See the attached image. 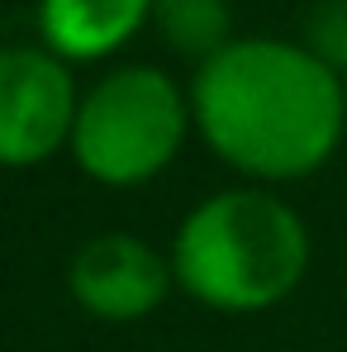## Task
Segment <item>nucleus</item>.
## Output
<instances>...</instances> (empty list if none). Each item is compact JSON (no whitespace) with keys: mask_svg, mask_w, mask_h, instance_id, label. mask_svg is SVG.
Here are the masks:
<instances>
[{"mask_svg":"<svg viewBox=\"0 0 347 352\" xmlns=\"http://www.w3.org/2000/svg\"><path fill=\"white\" fill-rule=\"evenodd\" d=\"M304 48H314L328 67L347 72V0H324L309 14V38Z\"/></svg>","mask_w":347,"mask_h":352,"instance_id":"6e6552de","label":"nucleus"},{"mask_svg":"<svg viewBox=\"0 0 347 352\" xmlns=\"http://www.w3.org/2000/svg\"><path fill=\"white\" fill-rule=\"evenodd\" d=\"M143 24H153V0H38V38L67 67L115 58Z\"/></svg>","mask_w":347,"mask_h":352,"instance_id":"423d86ee","label":"nucleus"},{"mask_svg":"<svg viewBox=\"0 0 347 352\" xmlns=\"http://www.w3.org/2000/svg\"><path fill=\"white\" fill-rule=\"evenodd\" d=\"M181 295L214 314H262L300 291L314 243L304 214L271 186H229L205 195L172 238Z\"/></svg>","mask_w":347,"mask_h":352,"instance_id":"f03ea898","label":"nucleus"},{"mask_svg":"<svg viewBox=\"0 0 347 352\" xmlns=\"http://www.w3.org/2000/svg\"><path fill=\"white\" fill-rule=\"evenodd\" d=\"M343 91H347V72H343Z\"/></svg>","mask_w":347,"mask_h":352,"instance_id":"1a4fd4ad","label":"nucleus"},{"mask_svg":"<svg viewBox=\"0 0 347 352\" xmlns=\"http://www.w3.org/2000/svg\"><path fill=\"white\" fill-rule=\"evenodd\" d=\"M190 129V91L153 62H128L81 91L67 153L96 186L128 190L167 172Z\"/></svg>","mask_w":347,"mask_h":352,"instance_id":"7ed1b4c3","label":"nucleus"},{"mask_svg":"<svg viewBox=\"0 0 347 352\" xmlns=\"http://www.w3.org/2000/svg\"><path fill=\"white\" fill-rule=\"evenodd\" d=\"M186 91L195 133L247 186L314 176L347 133L343 72L295 38H233Z\"/></svg>","mask_w":347,"mask_h":352,"instance_id":"f257e3e1","label":"nucleus"},{"mask_svg":"<svg viewBox=\"0 0 347 352\" xmlns=\"http://www.w3.org/2000/svg\"><path fill=\"white\" fill-rule=\"evenodd\" d=\"M76 76L43 43L0 48V167L29 172L71 148L76 129Z\"/></svg>","mask_w":347,"mask_h":352,"instance_id":"20e7f679","label":"nucleus"},{"mask_svg":"<svg viewBox=\"0 0 347 352\" xmlns=\"http://www.w3.org/2000/svg\"><path fill=\"white\" fill-rule=\"evenodd\" d=\"M153 29L172 53L195 58L200 67L233 43V5L229 0H153Z\"/></svg>","mask_w":347,"mask_h":352,"instance_id":"0eeeda50","label":"nucleus"},{"mask_svg":"<svg viewBox=\"0 0 347 352\" xmlns=\"http://www.w3.org/2000/svg\"><path fill=\"white\" fill-rule=\"evenodd\" d=\"M176 291L172 257L128 229H105L67 257V295L100 324H138Z\"/></svg>","mask_w":347,"mask_h":352,"instance_id":"39448f33","label":"nucleus"}]
</instances>
